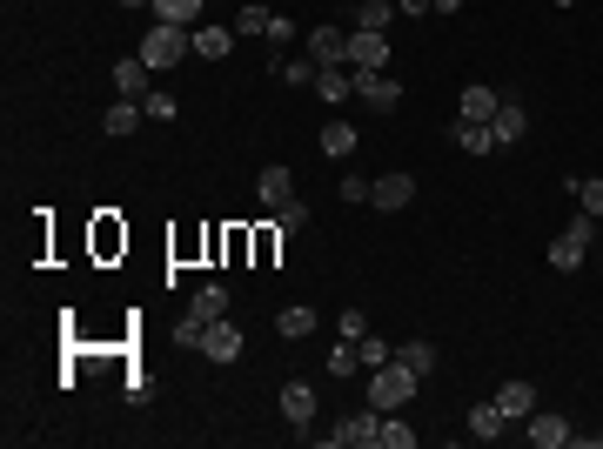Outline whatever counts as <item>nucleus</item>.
<instances>
[{
    "mask_svg": "<svg viewBox=\"0 0 603 449\" xmlns=\"http://www.w3.org/2000/svg\"><path fill=\"white\" fill-rule=\"evenodd\" d=\"M141 121H148V108H141V101H128V94H121V101H114V108L101 114V128H108L114 141H128L134 128H141Z\"/></svg>",
    "mask_w": 603,
    "mask_h": 449,
    "instance_id": "17",
    "label": "nucleus"
},
{
    "mask_svg": "<svg viewBox=\"0 0 603 449\" xmlns=\"http://www.w3.org/2000/svg\"><path fill=\"white\" fill-rule=\"evenodd\" d=\"M416 382H423L416 369H402V362L389 356V362L376 369V376H369V409H382V416H389V409H409V396H416Z\"/></svg>",
    "mask_w": 603,
    "mask_h": 449,
    "instance_id": "3",
    "label": "nucleus"
},
{
    "mask_svg": "<svg viewBox=\"0 0 603 449\" xmlns=\"http://www.w3.org/2000/svg\"><path fill=\"white\" fill-rule=\"evenodd\" d=\"M315 74H322V68H315L309 54H295V61L275 54V81H282V88H315Z\"/></svg>",
    "mask_w": 603,
    "mask_h": 449,
    "instance_id": "25",
    "label": "nucleus"
},
{
    "mask_svg": "<svg viewBox=\"0 0 603 449\" xmlns=\"http://www.w3.org/2000/svg\"><path fill=\"white\" fill-rule=\"evenodd\" d=\"M349 74H356V101H362V108H382V114H389L402 101V81L389 68H349Z\"/></svg>",
    "mask_w": 603,
    "mask_h": 449,
    "instance_id": "5",
    "label": "nucleus"
},
{
    "mask_svg": "<svg viewBox=\"0 0 603 449\" xmlns=\"http://www.w3.org/2000/svg\"><path fill=\"white\" fill-rule=\"evenodd\" d=\"M496 101H503V94L476 81V88H463V94H456V121H483V128H490V121H496Z\"/></svg>",
    "mask_w": 603,
    "mask_h": 449,
    "instance_id": "13",
    "label": "nucleus"
},
{
    "mask_svg": "<svg viewBox=\"0 0 603 449\" xmlns=\"http://www.w3.org/2000/svg\"><path fill=\"white\" fill-rule=\"evenodd\" d=\"M349 68H389V34H349Z\"/></svg>",
    "mask_w": 603,
    "mask_h": 449,
    "instance_id": "14",
    "label": "nucleus"
},
{
    "mask_svg": "<svg viewBox=\"0 0 603 449\" xmlns=\"http://www.w3.org/2000/svg\"><path fill=\"white\" fill-rule=\"evenodd\" d=\"M376 449H416V429L402 423V409H389V416H382V443Z\"/></svg>",
    "mask_w": 603,
    "mask_h": 449,
    "instance_id": "29",
    "label": "nucleus"
},
{
    "mask_svg": "<svg viewBox=\"0 0 603 449\" xmlns=\"http://www.w3.org/2000/svg\"><path fill=\"white\" fill-rule=\"evenodd\" d=\"M121 7H155V0H121Z\"/></svg>",
    "mask_w": 603,
    "mask_h": 449,
    "instance_id": "41",
    "label": "nucleus"
},
{
    "mask_svg": "<svg viewBox=\"0 0 603 449\" xmlns=\"http://www.w3.org/2000/svg\"><path fill=\"white\" fill-rule=\"evenodd\" d=\"M201 329H208L201 315H181V322H175V342H181V349H201Z\"/></svg>",
    "mask_w": 603,
    "mask_h": 449,
    "instance_id": "36",
    "label": "nucleus"
},
{
    "mask_svg": "<svg viewBox=\"0 0 603 449\" xmlns=\"http://www.w3.org/2000/svg\"><path fill=\"white\" fill-rule=\"evenodd\" d=\"M550 7H577V0H550Z\"/></svg>",
    "mask_w": 603,
    "mask_h": 449,
    "instance_id": "42",
    "label": "nucleus"
},
{
    "mask_svg": "<svg viewBox=\"0 0 603 449\" xmlns=\"http://www.w3.org/2000/svg\"><path fill=\"white\" fill-rule=\"evenodd\" d=\"M496 409H503L510 423H523V416H530V409H536V382L510 376V382H503V389H496Z\"/></svg>",
    "mask_w": 603,
    "mask_h": 449,
    "instance_id": "16",
    "label": "nucleus"
},
{
    "mask_svg": "<svg viewBox=\"0 0 603 449\" xmlns=\"http://www.w3.org/2000/svg\"><path fill=\"white\" fill-rule=\"evenodd\" d=\"M356 369H362L356 342H335V349H329V376H356Z\"/></svg>",
    "mask_w": 603,
    "mask_h": 449,
    "instance_id": "32",
    "label": "nucleus"
},
{
    "mask_svg": "<svg viewBox=\"0 0 603 449\" xmlns=\"http://www.w3.org/2000/svg\"><path fill=\"white\" fill-rule=\"evenodd\" d=\"M195 54H201V61H228V54H235V34L215 27V21H201L195 27Z\"/></svg>",
    "mask_w": 603,
    "mask_h": 449,
    "instance_id": "20",
    "label": "nucleus"
},
{
    "mask_svg": "<svg viewBox=\"0 0 603 449\" xmlns=\"http://www.w3.org/2000/svg\"><path fill=\"white\" fill-rule=\"evenodd\" d=\"M523 436H530L536 449H563L570 443V423H563L557 409H530V416H523Z\"/></svg>",
    "mask_w": 603,
    "mask_h": 449,
    "instance_id": "11",
    "label": "nucleus"
},
{
    "mask_svg": "<svg viewBox=\"0 0 603 449\" xmlns=\"http://www.w3.org/2000/svg\"><path fill=\"white\" fill-rule=\"evenodd\" d=\"M590 235H597V215H590V208H583V215H570V222H563V235L550 242V269H557V275H577L583 255H590Z\"/></svg>",
    "mask_w": 603,
    "mask_h": 449,
    "instance_id": "2",
    "label": "nucleus"
},
{
    "mask_svg": "<svg viewBox=\"0 0 603 449\" xmlns=\"http://www.w3.org/2000/svg\"><path fill=\"white\" fill-rule=\"evenodd\" d=\"M188 315H201V322H222V315H228V289H222V282H201L195 302H188Z\"/></svg>",
    "mask_w": 603,
    "mask_h": 449,
    "instance_id": "23",
    "label": "nucleus"
},
{
    "mask_svg": "<svg viewBox=\"0 0 603 449\" xmlns=\"http://www.w3.org/2000/svg\"><path fill=\"white\" fill-rule=\"evenodd\" d=\"M302 222H309V202H282V208H275V235H282V242H289Z\"/></svg>",
    "mask_w": 603,
    "mask_h": 449,
    "instance_id": "31",
    "label": "nucleus"
},
{
    "mask_svg": "<svg viewBox=\"0 0 603 449\" xmlns=\"http://www.w3.org/2000/svg\"><path fill=\"white\" fill-rule=\"evenodd\" d=\"M141 108H148V121H175V114H181V101H175L168 88H155L148 101H141Z\"/></svg>",
    "mask_w": 603,
    "mask_h": 449,
    "instance_id": "33",
    "label": "nucleus"
},
{
    "mask_svg": "<svg viewBox=\"0 0 603 449\" xmlns=\"http://www.w3.org/2000/svg\"><path fill=\"white\" fill-rule=\"evenodd\" d=\"M235 34H275V14H268V7H255V0H248L242 14H235Z\"/></svg>",
    "mask_w": 603,
    "mask_h": 449,
    "instance_id": "30",
    "label": "nucleus"
},
{
    "mask_svg": "<svg viewBox=\"0 0 603 449\" xmlns=\"http://www.w3.org/2000/svg\"><path fill=\"white\" fill-rule=\"evenodd\" d=\"M201 7H208V0H155V21H175V27H201Z\"/></svg>",
    "mask_w": 603,
    "mask_h": 449,
    "instance_id": "27",
    "label": "nucleus"
},
{
    "mask_svg": "<svg viewBox=\"0 0 603 449\" xmlns=\"http://www.w3.org/2000/svg\"><path fill=\"white\" fill-rule=\"evenodd\" d=\"M369 202H376L382 215H396V208H409V202H416V181H409V175H382L376 188H369Z\"/></svg>",
    "mask_w": 603,
    "mask_h": 449,
    "instance_id": "15",
    "label": "nucleus"
},
{
    "mask_svg": "<svg viewBox=\"0 0 603 449\" xmlns=\"http://www.w3.org/2000/svg\"><path fill=\"white\" fill-rule=\"evenodd\" d=\"M570 188H577V202L590 208V215H603V181L590 175V181H570Z\"/></svg>",
    "mask_w": 603,
    "mask_h": 449,
    "instance_id": "37",
    "label": "nucleus"
},
{
    "mask_svg": "<svg viewBox=\"0 0 603 449\" xmlns=\"http://www.w3.org/2000/svg\"><path fill=\"white\" fill-rule=\"evenodd\" d=\"M369 188H376V181H362V175H342V202H369Z\"/></svg>",
    "mask_w": 603,
    "mask_h": 449,
    "instance_id": "38",
    "label": "nucleus"
},
{
    "mask_svg": "<svg viewBox=\"0 0 603 449\" xmlns=\"http://www.w3.org/2000/svg\"><path fill=\"white\" fill-rule=\"evenodd\" d=\"M134 54H141V61H148V68H155V74H168V68H175V61H188V54H195V27L155 21V27H148V34H141V47H134Z\"/></svg>",
    "mask_w": 603,
    "mask_h": 449,
    "instance_id": "1",
    "label": "nucleus"
},
{
    "mask_svg": "<svg viewBox=\"0 0 603 449\" xmlns=\"http://www.w3.org/2000/svg\"><path fill=\"white\" fill-rule=\"evenodd\" d=\"M315 382H282V423L295 429V436H309V423H315Z\"/></svg>",
    "mask_w": 603,
    "mask_h": 449,
    "instance_id": "6",
    "label": "nucleus"
},
{
    "mask_svg": "<svg viewBox=\"0 0 603 449\" xmlns=\"http://www.w3.org/2000/svg\"><path fill=\"white\" fill-rule=\"evenodd\" d=\"M490 135H496V148H516V141L530 135V108H523L516 94H503V101H496V121H490Z\"/></svg>",
    "mask_w": 603,
    "mask_h": 449,
    "instance_id": "9",
    "label": "nucleus"
},
{
    "mask_svg": "<svg viewBox=\"0 0 603 449\" xmlns=\"http://www.w3.org/2000/svg\"><path fill=\"white\" fill-rule=\"evenodd\" d=\"M389 21H396V0H362V7H356L362 34H389Z\"/></svg>",
    "mask_w": 603,
    "mask_h": 449,
    "instance_id": "26",
    "label": "nucleus"
},
{
    "mask_svg": "<svg viewBox=\"0 0 603 449\" xmlns=\"http://www.w3.org/2000/svg\"><path fill=\"white\" fill-rule=\"evenodd\" d=\"M114 94H128V101H148V94H155V68H148L141 54H121V61H114Z\"/></svg>",
    "mask_w": 603,
    "mask_h": 449,
    "instance_id": "8",
    "label": "nucleus"
},
{
    "mask_svg": "<svg viewBox=\"0 0 603 449\" xmlns=\"http://www.w3.org/2000/svg\"><path fill=\"white\" fill-rule=\"evenodd\" d=\"M255 195H262V208H282V202H295V175H289V161L262 168V175H255Z\"/></svg>",
    "mask_w": 603,
    "mask_h": 449,
    "instance_id": "12",
    "label": "nucleus"
},
{
    "mask_svg": "<svg viewBox=\"0 0 603 449\" xmlns=\"http://www.w3.org/2000/svg\"><path fill=\"white\" fill-rule=\"evenodd\" d=\"M396 14H436V0H396Z\"/></svg>",
    "mask_w": 603,
    "mask_h": 449,
    "instance_id": "39",
    "label": "nucleus"
},
{
    "mask_svg": "<svg viewBox=\"0 0 603 449\" xmlns=\"http://www.w3.org/2000/svg\"><path fill=\"white\" fill-rule=\"evenodd\" d=\"M356 148H362V135L349 128V121H329V128H322V155H329V161H349Z\"/></svg>",
    "mask_w": 603,
    "mask_h": 449,
    "instance_id": "22",
    "label": "nucleus"
},
{
    "mask_svg": "<svg viewBox=\"0 0 603 449\" xmlns=\"http://www.w3.org/2000/svg\"><path fill=\"white\" fill-rule=\"evenodd\" d=\"M315 322H322V315H315L309 302H289V309L275 315V336H282V342H302V336H315Z\"/></svg>",
    "mask_w": 603,
    "mask_h": 449,
    "instance_id": "18",
    "label": "nucleus"
},
{
    "mask_svg": "<svg viewBox=\"0 0 603 449\" xmlns=\"http://www.w3.org/2000/svg\"><path fill=\"white\" fill-rule=\"evenodd\" d=\"M503 429H510V416H503L496 403H476V409H469V436H476V443H496Z\"/></svg>",
    "mask_w": 603,
    "mask_h": 449,
    "instance_id": "21",
    "label": "nucleus"
},
{
    "mask_svg": "<svg viewBox=\"0 0 603 449\" xmlns=\"http://www.w3.org/2000/svg\"><path fill=\"white\" fill-rule=\"evenodd\" d=\"M335 336H342V342H362V336H369V315H362V309H342Z\"/></svg>",
    "mask_w": 603,
    "mask_h": 449,
    "instance_id": "35",
    "label": "nucleus"
},
{
    "mask_svg": "<svg viewBox=\"0 0 603 449\" xmlns=\"http://www.w3.org/2000/svg\"><path fill=\"white\" fill-rule=\"evenodd\" d=\"M315 94H322L329 108H342V101H356V74L349 68H322L315 74Z\"/></svg>",
    "mask_w": 603,
    "mask_h": 449,
    "instance_id": "19",
    "label": "nucleus"
},
{
    "mask_svg": "<svg viewBox=\"0 0 603 449\" xmlns=\"http://www.w3.org/2000/svg\"><path fill=\"white\" fill-rule=\"evenodd\" d=\"M242 349H248V342H242L235 322H208V329H201V356L222 362V369H228V362H242Z\"/></svg>",
    "mask_w": 603,
    "mask_h": 449,
    "instance_id": "10",
    "label": "nucleus"
},
{
    "mask_svg": "<svg viewBox=\"0 0 603 449\" xmlns=\"http://www.w3.org/2000/svg\"><path fill=\"white\" fill-rule=\"evenodd\" d=\"M469 0H436V14H463Z\"/></svg>",
    "mask_w": 603,
    "mask_h": 449,
    "instance_id": "40",
    "label": "nucleus"
},
{
    "mask_svg": "<svg viewBox=\"0 0 603 449\" xmlns=\"http://www.w3.org/2000/svg\"><path fill=\"white\" fill-rule=\"evenodd\" d=\"M309 61L315 68H349V34H342V27H309Z\"/></svg>",
    "mask_w": 603,
    "mask_h": 449,
    "instance_id": "7",
    "label": "nucleus"
},
{
    "mask_svg": "<svg viewBox=\"0 0 603 449\" xmlns=\"http://www.w3.org/2000/svg\"><path fill=\"white\" fill-rule=\"evenodd\" d=\"M356 356H362V369H382V362L396 356V349H389L382 336H362V342H356Z\"/></svg>",
    "mask_w": 603,
    "mask_h": 449,
    "instance_id": "34",
    "label": "nucleus"
},
{
    "mask_svg": "<svg viewBox=\"0 0 603 449\" xmlns=\"http://www.w3.org/2000/svg\"><path fill=\"white\" fill-rule=\"evenodd\" d=\"M396 362L402 369H416V376H436V342H402Z\"/></svg>",
    "mask_w": 603,
    "mask_h": 449,
    "instance_id": "28",
    "label": "nucleus"
},
{
    "mask_svg": "<svg viewBox=\"0 0 603 449\" xmlns=\"http://www.w3.org/2000/svg\"><path fill=\"white\" fill-rule=\"evenodd\" d=\"M449 135H456V148H463V155H496V135L483 128V121H456Z\"/></svg>",
    "mask_w": 603,
    "mask_h": 449,
    "instance_id": "24",
    "label": "nucleus"
},
{
    "mask_svg": "<svg viewBox=\"0 0 603 449\" xmlns=\"http://www.w3.org/2000/svg\"><path fill=\"white\" fill-rule=\"evenodd\" d=\"M335 449H376L382 443V409H356V416H342V423L329 429Z\"/></svg>",
    "mask_w": 603,
    "mask_h": 449,
    "instance_id": "4",
    "label": "nucleus"
}]
</instances>
